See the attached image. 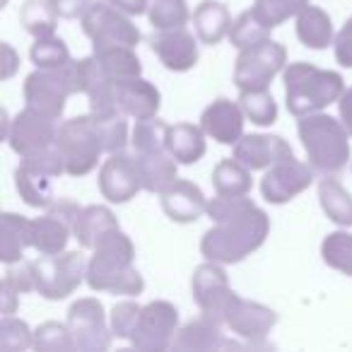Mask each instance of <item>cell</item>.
I'll return each mask as SVG.
<instances>
[{
	"label": "cell",
	"mask_w": 352,
	"mask_h": 352,
	"mask_svg": "<svg viewBox=\"0 0 352 352\" xmlns=\"http://www.w3.org/2000/svg\"><path fill=\"white\" fill-rule=\"evenodd\" d=\"M314 174H316V169L309 162L304 164L297 157H289V160L278 162L265 171V176L261 179V193L273 206H283V203L294 201L299 193H304L311 186Z\"/></svg>",
	"instance_id": "13"
},
{
	"label": "cell",
	"mask_w": 352,
	"mask_h": 352,
	"mask_svg": "<svg viewBox=\"0 0 352 352\" xmlns=\"http://www.w3.org/2000/svg\"><path fill=\"white\" fill-rule=\"evenodd\" d=\"M321 258L328 268L352 278V234L350 232H333L321 241Z\"/></svg>",
	"instance_id": "36"
},
{
	"label": "cell",
	"mask_w": 352,
	"mask_h": 352,
	"mask_svg": "<svg viewBox=\"0 0 352 352\" xmlns=\"http://www.w3.org/2000/svg\"><path fill=\"white\" fill-rule=\"evenodd\" d=\"M3 51V65H0V80H10L12 75L20 70V54L12 49L10 44H3L0 46Z\"/></svg>",
	"instance_id": "49"
},
{
	"label": "cell",
	"mask_w": 352,
	"mask_h": 352,
	"mask_svg": "<svg viewBox=\"0 0 352 352\" xmlns=\"http://www.w3.org/2000/svg\"><path fill=\"white\" fill-rule=\"evenodd\" d=\"M87 285L94 292L138 297L145 280L135 268V246L126 232L111 230L97 241L87 261Z\"/></svg>",
	"instance_id": "2"
},
{
	"label": "cell",
	"mask_w": 352,
	"mask_h": 352,
	"mask_svg": "<svg viewBox=\"0 0 352 352\" xmlns=\"http://www.w3.org/2000/svg\"><path fill=\"white\" fill-rule=\"evenodd\" d=\"M20 22L27 34H32L34 39H44L56 34L58 12L54 10L51 0H27L20 8Z\"/></svg>",
	"instance_id": "34"
},
{
	"label": "cell",
	"mask_w": 352,
	"mask_h": 352,
	"mask_svg": "<svg viewBox=\"0 0 352 352\" xmlns=\"http://www.w3.org/2000/svg\"><path fill=\"white\" fill-rule=\"evenodd\" d=\"M309 6V0H256L254 3V15L263 22L265 27L275 30L289 17H297L299 10Z\"/></svg>",
	"instance_id": "39"
},
{
	"label": "cell",
	"mask_w": 352,
	"mask_h": 352,
	"mask_svg": "<svg viewBox=\"0 0 352 352\" xmlns=\"http://www.w3.org/2000/svg\"><path fill=\"white\" fill-rule=\"evenodd\" d=\"M333 49H336V60L342 68H352V17L342 25V30L336 34L333 41Z\"/></svg>",
	"instance_id": "47"
},
{
	"label": "cell",
	"mask_w": 352,
	"mask_h": 352,
	"mask_svg": "<svg viewBox=\"0 0 352 352\" xmlns=\"http://www.w3.org/2000/svg\"><path fill=\"white\" fill-rule=\"evenodd\" d=\"M166 150L179 164H196L206 155V131L193 123H174L166 135Z\"/></svg>",
	"instance_id": "28"
},
{
	"label": "cell",
	"mask_w": 352,
	"mask_h": 352,
	"mask_svg": "<svg viewBox=\"0 0 352 352\" xmlns=\"http://www.w3.org/2000/svg\"><path fill=\"white\" fill-rule=\"evenodd\" d=\"M239 104L246 118L256 126H273L278 121V104L268 89H246L239 92Z\"/></svg>",
	"instance_id": "38"
},
{
	"label": "cell",
	"mask_w": 352,
	"mask_h": 352,
	"mask_svg": "<svg viewBox=\"0 0 352 352\" xmlns=\"http://www.w3.org/2000/svg\"><path fill=\"white\" fill-rule=\"evenodd\" d=\"M285 68H287V49L273 39H263L258 44L239 49L234 63V85L239 92L268 89Z\"/></svg>",
	"instance_id": "7"
},
{
	"label": "cell",
	"mask_w": 352,
	"mask_h": 352,
	"mask_svg": "<svg viewBox=\"0 0 352 352\" xmlns=\"http://www.w3.org/2000/svg\"><path fill=\"white\" fill-rule=\"evenodd\" d=\"M140 309H142L140 304L131 302V299L113 304L111 314H109V321H111L113 336L121 338V340H131L133 333H135L138 318H140Z\"/></svg>",
	"instance_id": "45"
},
{
	"label": "cell",
	"mask_w": 352,
	"mask_h": 352,
	"mask_svg": "<svg viewBox=\"0 0 352 352\" xmlns=\"http://www.w3.org/2000/svg\"><path fill=\"white\" fill-rule=\"evenodd\" d=\"M270 27H265L258 17L254 15V10H244L234 22H232L230 30V41L236 49H246L251 44H258L263 39H270Z\"/></svg>",
	"instance_id": "43"
},
{
	"label": "cell",
	"mask_w": 352,
	"mask_h": 352,
	"mask_svg": "<svg viewBox=\"0 0 352 352\" xmlns=\"http://www.w3.org/2000/svg\"><path fill=\"white\" fill-rule=\"evenodd\" d=\"M92 113V111H89ZM99 123V131H102L104 138V150L107 155H116V152H123L128 140V123H126V113L116 111V113H92Z\"/></svg>",
	"instance_id": "42"
},
{
	"label": "cell",
	"mask_w": 352,
	"mask_h": 352,
	"mask_svg": "<svg viewBox=\"0 0 352 352\" xmlns=\"http://www.w3.org/2000/svg\"><path fill=\"white\" fill-rule=\"evenodd\" d=\"M34 347V331L22 318L3 316L0 321V352H27Z\"/></svg>",
	"instance_id": "41"
},
{
	"label": "cell",
	"mask_w": 352,
	"mask_h": 352,
	"mask_svg": "<svg viewBox=\"0 0 352 352\" xmlns=\"http://www.w3.org/2000/svg\"><path fill=\"white\" fill-rule=\"evenodd\" d=\"M225 328H230L234 336L246 338V340H261L265 338L273 326L278 323V314L270 307L258 302H249V299H241L239 294L232 289L227 294V299L222 302L220 314H217Z\"/></svg>",
	"instance_id": "12"
},
{
	"label": "cell",
	"mask_w": 352,
	"mask_h": 352,
	"mask_svg": "<svg viewBox=\"0 0 352 352\" xmlns=\"http://www.w3.org/2000/svg\"><path fill=\"white\" fill-rule=\"evenodd\" d=\"M36 265V292L51 302L70 297L87 280V261L80 251L41 254Z\"/></svg>",
	"instance_id": "6"
},
{
	"label": "cell",
	"mask_w": 352,
	"mask_h": 352,
	"mask_svg": "<svg viewBox=\"0 0 352 352\" xmlns=\"http://www.w3.org/2000/svg\"><path fill=\"white\" fill-rule=\"evenodd\" d=\"M82 32L92 39V46H133L140 44V30L131 22V15L116 8L111 0H92L80 17Z\"/></svg>",
	"instance_id": "8"
},
{
	"label": "cell",
	"mask_w": 352,
	"mask_h": 352,
	"mask_svg": "<svg viewBox=\"0 0 352 352\" xmlns=\"http://www.w3.org/2000/svg\"><path fill=\"white\" fill-rule=\"evenodd\" d=\"M246 113L239 102L232 99H215L210 107H206L201 116V128L208 138H212L220 145H236L244 135Z\"/></svg>",
	"instance_id": "17"
},
{
	"label": "cell",
	"mask_w": 352,
	"mask_h": 352,
	"mask_svg": "<svg viewBox=\"0 0 352 352\" xmlns=\"http://www.w3.org/2000/svg\"><path fill=\"white\" fill-rule=\"evenodd\" d=\"M27 249H32V220L15 212H3L0 215V261L6 265L17 263Z\"/></svg>",
	"instance_id": "25"
},
{
	"label": "cell",
	"mask_w": 352,
	"mask_h": 352,
	"mask_svg": "<svg viewBox=\"0 0 352 352\" xmlns=\"http://www.w3.org/2000/svg\"><path fill=\"white\" fill-rule=\"evenodd\" d=\"M30 58L36 68H65L70 65V51L63 39L58 36H44V39H34L30 49Z\"/></svg>",
	"instance_id": "40"
},
{
	"label": "cell",
	"mask_w": 352,
	"mask_h": 352,
	"mask_svg": "<svg viewBox=\"0 0 352 352\" xmlns=\"http://www.w3.org/2000/svg\"><path fill=\"white\" fill-rule=\"evenodd\" d=\"M73 236V225L63 217L46 210L44 217L32 220V249L39 254H60Z\"/></svg>",
	"instance_id": "29"
},
{
	"label": "cell",
	"mask_w": 352,
	"mask_h": 352,
	"mask_svg": "<svg viewBox=\"0 0 352 352\" xmlns=\"http://www.w3.org/2000/svg\"><path fill=\"white\" fill-rule=\"evenodd\" d=\"M147 20L155 30H171V27H186L191 12H188L186 0H150Z\"/></svg>",
	"instance_id": "37"
},
{
	"label": "cell",
	"mask_w": 352,
	"mask_h": 352,
	"mask_svg": "<svg viewBox=\"0 0 352 352\" xmlns=\"http://www.w3.org/2000/svg\"><path fill=\"white\" fill-rule=\"evenodd\" d=\"M318 203L331 222L338 227H352V196L338 179H333V174H326V179L318 184Z\"/></svg>",
	"instance_id": "32"
},
{
	"label": "cell",
	"mask_w": 352,
	"mask_h": 352,
	"mask_svg": "<svg viewBox=\"0 0 352 352\" xmlns=\"http://www.w3.org/2000/svg\"><path fill=\"white\" fill-rule=\"evenodd\" d=\"M34 350L36 352H70L75 350L73 336L68 331V323L44 321L34 331Z\"/></svg>",
	"instance_id": "44"
},
{
	"label": "cell",
	"mask_w": 352,
	"mask_h": 352,
	"mask_svg": "<svg viewBox=\"0 0 352 352\" xmlns=\"http://www.w3.org/2000/svg\"><path fill=\"white\" fill-rule=\"evenodd\" d=\"M338 111H340V121L345 123V128L352 135V87H347L342 97L338 99Z\"/></svg>",
	"instance_id": "51"
},
{
	"label": "cell",
	"mask_w": 352,
	"mask_h": 352,
	"mask_svg": "<svg viewBox=\"0 0 352 352\" xmlns=\"http://www.w3.org/2000/svg\"><path fill=\"white\" fill-rule=\"evenodd\" d=\"M56 147L60 150L65 162V174L68 176H85L99 164L104 150V138L99 131V123L92 113L87 116H75L70 121L60 123Z\"/></svg>",
	"instance_id": "5"
},
{
	"label": "cell",
	"mask_w": 352,
	"mask_h": 352,
	"mask_svg": "<svg viewBox=\"0 0 352 352\" xmlns=\"http://www.w3.org/2000/svg\"><path fill=\"white\" fill-rule=\"evenodd\" d=\"M68 331L73 336L75 350L82 352H104L111 347L113 331L111 321H107L104 304L94 297H82L70 304L68 309Z\"/></svg>",
	"instance_id": "9"
},
{
	"label": "cell",
	"mask_w": 352,
	"mask_h": 352,
	"mask_svg": "<svg viewBox=\"0 0 352 352\" xmlns=\"http://www.w3.org/2000/svg\"><path fill=\"white\" fill-rule=\"evenodd\" d=\"M116 104L128 118L142 121V118H152L160 113L162 94L155 85L138 75V78L118 80L116 82Z\"/></svg>",
	"instance_id": "21"
},
{
	"label": "cell",
	"mask_w": 352,
	"mask_h": 352,
	"mask_svg": "<svg viewBox=\"0 0 352 352\" xmlns=\"http://www.w3.org/2000/svg\"><path fill=\"white\" fill-rule=\"evenodd\" d=\"M75 94L70 68H36L25 80V104L34 111L58 121L65 111V102Z\"/></svg>",
	"instance_id": "10"
},
{
	"label": "cell",
	"mask_w": 352,
	"mask_h": 352,
	"mask_svg": "<svg viewBox=\"0 0 352 352\" xmlns=\"http://www.w3.org/2000/svg\"><path fill=\"white\" fill-rule=\"evenodd\" d=\"M111 230H118V220L107 206H85L75 220L73 236L82 249L92 251L97 241Z\"/></svg>",
	"instance_id": "27"
},
{
	"label": "cell",
	"mask_w": 352,
	"mask_h": 352,
	"mask_svg": "<svg viewBox=\"0 0 352 352\" xmlns=\"http://www.w3.org/2000/svg\"><path fill=\"white\" fill-rule=\"evenodd\" d=\"M162 210L171 222L179 225H188V222L201 220L208 212V198L201 191V186H196L193 182L186 179H176L166 191L160 193Z\"/></svg>",
	"instance_id": "19"
},
{
	"label": "cell",
	"mask_w": 352,
	"mask_h": 352,
	"mask_svg": "<svg viewBox=\"0 0 352 352\" xmlns=\"http://www.w3.org/2000/svg\"><path fill=\"white\" fill-rule=\"evenodd\" d=\"M99 191L109 203H128L142 191V176L138 166V157L126 152L109 155V160L99 169Z\"/></svg>",
	"instance_id": "15"
},
{
	"label": "cell",
	"mask_w": 352,
	"mask_h": 352,
	"mask_svg": "<svg viewBox=\"0 0 352 352\" xmlns=\"http://www.w3.org/2000/svg\"><path fill=\"white\" fill-rule=\"evenodd\" d=\"M206 215L212 220V227L203 234L201 254L206 261L222 265L241 263L263 246L270 232L268 215L246 196L212 198L208 201Z\"/></svg>",
	"instance_id": "1"
},
{
	"label": "cell",
	"mask_w": 352,
	"mask_h": 352,
	"mask_svg": "<svg viewBox=\"0 0 352 352\" xmlns=\"http://www.w3.org/2000/svg\"><path fill=\"white\" fill-rule=\"evenodd\" d=\"M113 6L116 8H121L123 12H128V15H142V12H147V3L150 0H111Z\"/></svg>",
	"instance_id": "52"
},
{
	"label": "cell",
	"mask_w": 352,
	"mask_h": 352,
	"mask_svg": "<svg viewBox=\"0 0 352 352\" xmlns=\"http://www.w3.org/2000/svg\"><path fill=\"white\" fill-rule=\"evenodd\" d=\"M3 278L12 285L20 294L27 292H36V265L34 261H17V263H10Z\"/></svg>",
	"instance_id": "46"
},
{
	"label": "cell",
	"mask_w": 352,
	"mask_h": 352,
	"mask_svg": "<svg viewBox=\"0 0 352 352\" xmlns=\"http://www.w3.org/2000/svg\"><path fill=\"white\" fill-rule=\"evenodd\" d=\"M212 186L217 196H249L254 186L251 169L236 157L217 162V166L212 169Z\"/></svg>",
	"instance_id": "33"
},
{
	"label": "cell",
	"mask_w": 352,
	"mask_h": 352,
	"mask_svg": "<svg viewBox=\"0 0 352 352\" xmlns=\"http://www.w3.org/2000/svg\"><path fill=\"white\" fill-rule=\"evenodd\" d=\"M234 157L244 162L251 171H263L278 162L294 157V152L285 138L254 133V135H241V140L234 145Z\"/></svg>",
	"instance_id": "18"
},
{
	"label": "cell",
	"mask_w": 352,
	"mask_h": 352,
	"mask_svg": "<svg viewBox=\"0 0 352 352\" xmlns=\"http://www.w3.org/2000/svg\"><path fill=\"white\" fill-rule=\"evenodd\" d=\"M176 333H179L176 307L164 299H155L140 309V318H138L131 345L142 352H162L174 345Z\"/></svg>",
	"instance_id": "11"
},
{
	"label": "cell",
	"mask_w": 352,
	"mask_h": 352,
	"mask_svg": "<svg viewBox=\"0 0 352 352\" xmlns=\"http://www.w3.org/2000/svg\"><path fill=\"white\" fill-rule=\"evenodd\" d=\"M299 140L307 152V160L318 174H338L350 162V131L345 123L328 113H309L299 118Z\"/></svg>",
	"instance_id": "4"
},
{
	"label": "cell",
	"mask_w": 352,
	"mask_h": 352,
	"mask_svg": "<svg viewBox=\"0 0 352 352\" xmlns=\"http://www.w3.org/2000/svg\"><path fill=\"white\" fill-rule=\"evenodd\" d=\"M152 51L157 54L160 63L174 73H186L198 63V44L186 27H171V30H157L150 39Z\"/></svg>",
	"instance_id": "16"
},
{
	"label": "cell",
	"mask_w": 352,
	"mask_h": 352,
	"mask_svg": "<svg viewBox=\"0 0 352 352\" xmlns=\"http://www.w3.org/2000/svg\"><path fill=\"white\" fill-rule=\"evenodd\" d=\"M297 36L307 49L321 51L336 41L333 36V22L326 10L316 6H307L297 15Z\"/></svg>",
	"instance_id": "30"
},
{
	"label": "cell",
	"mask_w": 352,
	"mask_h": 352,
	"mask_svg": "<svg viewBox=\"0 0 352 352\" xmlns=\"http://www.w3.org/2000/svg\"><path fill=\"white\" fill-rule=\"evenodd\" d=\"M58 123L56 118L44 116V113L34 111V109L25 107L10 123V131H8V145L15 155L30 157L39 150H46L56 142L58 135Z\"/></svg>",
	"instance_id": "14"
},
{
	"label": "cell",
	"mask_w": 352,
	"mask_h": 352,
	"mask_svg": "<svg viewBox=\"0 0 352 352\" xmlns=\"http://www.w3.org/2000/svg\"><path fill=\"white\" fill-rule=\"evenodd\" d=\"M94 58L104 68L111 80H128L142 75V63L135 56L133 46L113 44V46H94Z\"/></svg>",
	"instance_id": "31"
},
{
	"label": "cell",
	"mask_w": 352,
	"mask_h": 352,
	"mask_svg": "<svg viewBox=\"0 0 352 352\" xmlns=\"http://www.w3.org/2000/svg\"><path fill=\"white\" fill-rule=\"evenodd\" d=\"M92 0H51L54 10L58 12L60 20H75V17H82L85 10Z\"/></svg>",
	"instance_id": "48"
},
{
	"label": "cell",
	"mask_w": 352,
	"mask_h": 352,
	"mask_svg": "<svg viewBox=\"0 0 352 352\" xmlns=\"http://www.w3.org/2000/svg\"><path fill=\"white\" fill-rule=\"evenodd\" d=\"M285 80V102L292 116L302 118L309 113H318L336 104L345 92L342 75L336 70H323L311 63H289L283 70Z\"/></svg>",
	"instance_id": "3"
},
{
	"label": "cell",
	"mask_w": 352,
	"mask_h": 352,
	"mask_svg": "<svg viewBox=\"0 0 352 352\" xmlns=\"http://www.w3.org/2000/svg\"><path fill=\"white\" fill-rule=\"evenodd\" d=\"M166 135H169V126L160 116L142 118V121H135V128L131 133V145L135 155L162 152L166 150Z\"/></svg>",
	"instance_id": "35"
},
{
	"label": "cell",
	"mask_w": 352,
	"mask_h": 352,
	"mask_svg": "<svg viewBox=\"0 0 352 352\" xmlns=\"http://www.w3.org/2000/svg\"><path fill=\"white\" fill-rule=\"evenodd\" d=\"M0 299H3V304H0L3 316H10V314H15L17 307H20V292H17L6 278H3V283H0Z\"/></svg>",
	"instance_id": "50"
},
{
	"label": "cell",
	"mask_w": 352,
	"mask_h": 352,
	"mask_svg": "<svg viewBox=\"0 0 352 352\" xmlns=\"http://www.w3.org/2000/svg\"><path fill=\"white\" fill-rule=\"evenodd\" d=\"M135 157H138V166H140V176H142V191L162 193L179 179V176H176L179 162L174 160V155H171L169 150L150 152V155H135Z\"/></svg>",
	"instance_id": "26"
},
{
	"label": "cell",
	"mask_w": 352,
	"mask_h": 352,
	"mask_svg": "<svg viewBox=\"0 0 352 352\" xmlns=\"http://www.w3.org/2000/svg\"><path fill=\"white\" fill-rule=\"evenodd\" d=\"M191 292H193V299H196L198 309H201L203 314H210V316L217 318L222 302H225L227 294L232 292L225 265L217 263V261H206V263L198 265L191 278Z\"/></svg>",
	"instance_id": "20"
},
{
	"label": "cell",
	"mask_w": 352,
	"mask_h": 352,
	"mask_svg": "<svg viewBox=\"0 0 352 352\" xmlns=\"http://www.w3.org/2000/svg\"><path fill=\"white\" fill-rule=\"evenodd\" d=\"M222 328H225V323L220 318L201 311V316L191 318V321L179 328L171 347L174 350H217V347H230L232 342L225 340Z\"/></svg>",
	"instance_id": "22"
},
{
	"label": "cell",
	"mask_w": 352,
	"mask_h": 352,
	"mask_svg": "<svg viewBox=\"0 0 352 352\" xmlns=\"http://www.w3.org/2000/svg\"><path fill=\"white\" fill-rule=\"evenodd\" d=\"M51 179L54 176L46 174L44 169H39V166L27 160H22L20 166L15 169V188L30 208L49 210L54 206L56 198H54V188H51Z\"/></svg>",
	"instance_id": "23"
},
{
	"label": "cell",
	"mask_w": 352,
	"mask_h": 352,
	"mask_svg": "<svg viewBox=\"0 0 352 352\" xmlns=\"http://www.w3.org/2000/svg\"><path fill=\"white\" fill-rule=\"evenodd\" d=\"M232 22L234 20H232L230 10L220 0H203L193 10V27H196L201 44L217 46L225 36H230Z\"/></svg>",
	"instance_id": "24"
}]
</instances>
